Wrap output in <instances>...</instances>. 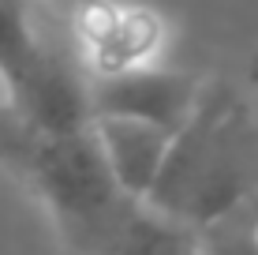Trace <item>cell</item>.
<instances>
[{"mask_svg":"<svg viewBox=\"0 0 258 255\" xmlns=\"http://www.w3.org/2000/svg\"><path fill=\"white\" fill-rule=\"evenodd\" d=\"M0 165L45 203L75 255H112L139 207L120 188L94 128L41 131L8 101L0 105Z\"/></svg>","mask_w":258,"mask_h":255,"instance_id":"cell-1","label":"cell"},{"mask_svg":"<svg viewBox=\"0 0 258 255\" xmlns=\"http://www.w3.org/2000/svg\"><path fill=\"white\" fill-rule=\"evenodd\" d=\"M258 199V117L236 86H206L191 120L172 135L146 203L191 229H210Z\"/></svg>","mask_w":258,"mask_h":255,"instance_id":"cell-2","label":"cell"},{"mask_svg":"<svg viewBox=\"0 0 258 255\" xmlns=\"http://www.w3.org/2000/svg\"><path fill=\"white\" fill-rule=\"evenodd\" d=\"M206 86L183 72L157 68H112L94 79V120L97 117H131L146 124L180 131L199 109Z\"/></svg>","mask_w":258,"mask_h":255,"instance_id":"cell-3","label":"cell"},{"mask_svg":"<svg viewBox=\"0 0 258 255\" xmlns=\"http://www.w3.org/2000/svg\"><path fill=\"white\" fill-rule=\"evenodd\" d=\"M94 131L105 146V158H109L120 188L131 199L146 203V195L161 177V165L168 158L176 131L146 124V120H131V117H97Z\"/></svg>","mask_w":258,"mask_h":255,"instance_id":"cell-4","label":"cell"},{"mask_svg":"<svg viewBox=\"0 0 258 255\" xmlns=\"http://www.w3.org/2000/svg\"><path fill=\"white\" fill-rule=\"evenodd\" d=\"M45 49L49 41L30 26L26 0H0V83L8 98L30 83Z\"/></svg>","mask_w":258,"mask_h":255,"instance_id":"cell-5","label":"cell"},{"mask_svg":"<svg viewBox=\"0 0 258 255\" xmlns=\"http://www.w3.org/2000/svg\"><path fill=\"white\" fill-rule=\"evenodd\" d=\"M112 255H202V236L180 218H168L150 203H139Z\"/></svg>","mask_w":258,"mask_h":255,"instance_id":"cell-6","label":"cell"},{"mask_svg":"<svg viewBox=\"0 0 258 255\" xmlns=\"http://www.w3.org/2000/svg\"><path fill=\"white\" fill-rule=\"evenodd\" d=\"M202 255H258V229L251 222V210L225 218V222L202 229Z\"/></svg>","mask_w":258,"mask_h":255,"instance_id":"cell-7","label":"cell"},{"mask_svg":"<svg viewBox=\"0 0 258 255\" xmlns=\"http://www.w3.org/2000/svg\"><path fill=\"white\" fill-rule=\"evenodd\" d=\"M247 210H251V222H254V229H258V199H254V203L247 207Z\"/></svg>","mask_w":258,"mask_h":255,"instance_id":"cell-8","label":"cell"}]
</instances>
